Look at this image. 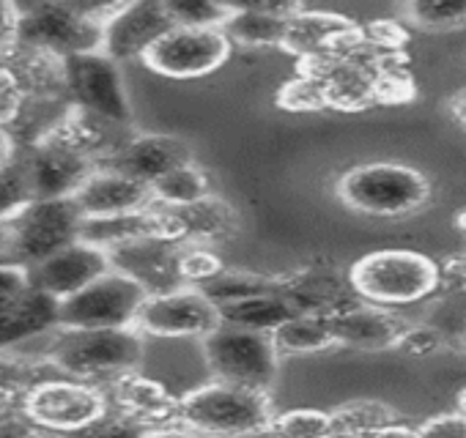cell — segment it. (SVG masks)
<instances>
[{
  "mask_svg": "<svg viewBox=\"0 0 466 438\" xmlns=\"http://www.w3.org/2000/svg\"><path fill=\"white\" fill-rule=\"evenodd\" d=\"M176 228V239L184 244H219L239 231V214L219 194H206L198 203L181 208H162Z\"/></svg>",
  "mask_w": 466,
  "mask_h": 438,
  "instance_id": "obj_24",
  "label": "cell"
},
{
  "mask_svg": "<svg viewBox=\"0 0 466 438\" xmlns=\"http://www.w3.org/2000/svg\"><path fill=\"white\" fill-rule=\"evenodd\" d=\"M110 411L137 422L146 430L154 427H178V397L170 394L154 378H146L140 370L127 373L102 386Z\"/></svg>",
  "mask_w": 466,
  "mask_h": 438,
  "instance_id": "obj_19",
  "label": "cell"
},
{
  "mask_svg": "<svg viewBox=\"0 0 466 438\" xmlns=\"http://www.w3.org/2000/svg\"><path fill=\"white\" fill-rule=\"evenodd\" d=\"M431 313L422 324L436 329L444 340V345L458 343L466 345V296L452 294H436L431 299Z\"/></svg>",
  "mask_w": 466,
  "mask_h": 438,
  "instance_id": "obj_34",
  "label": "cell"
},
{
  "mask_svg": "<svg viewBox=\"0 0 466 438\" xmlns=\"http://www.w3.org/2000/svg\"><path fill=\"white\" fill-rule=\"evenodd\" d=\"M219 326L217 304L200 288H176L148 296L140 307L135 329L151 337H206Z\"/></svg>",
  "mask_w": 466,
  "mask_h": 438,
  "instance_id": "obj_13",
  "label": "cell"
},
{
  "mask_svg": "<svg viewBox=\"0 0 466 438\" xmlns=\"http://www.w3.org/2000/svg\"><path fill=\"white\" fill-rule=\"evenodd\" d=\"M181 253H184V242L154 236V239H140V242L110 250L107 261L113 272L135 280L148 296H157V294L184 288L181 269H178Z\"/></svg>",
  "mask_w": 466,
  "mask_h": 438,
  "instance_id": "obj_15",
  "label": "cell"
},
{
  "mask_svg": "<svg viewBox=\"0 0 466 438\" xmlns=\"http://www.w3.org/2000/svg\"><path fill=\"white\" fill-rule=\"evenodd\" d=\"M206 194H211V181L198 162L181 164L151 184V197L157 208H181L203 200Z\"/></svg>",
  "mask_w": 466,
  "mask_h": 438,
  "instance_id": "obj_29",
  "label": "cell"
},
{
  "mask_svg": "<svg viewBox=\"0 0 466 438\" xmlns=\"http://www.w3.org/2000/svg\"><path fill=\"white\" fill-rule=\"evenodd\" d=\"M278 105L294 113H319L327 110V96L324 85L313 77L297 75L291 83H286L278 94Z\"/></svg>",
  "mask_w": 466,
  "mask_h": 438,
  "instance_id": "obj_38",
  "label": "cell"
},
{
  "mask_svg": "<svg viewBox=\"0 0 466 438\" xmlns=\"http://www.w3.org/2000/svg\"><path fill=\"white\" fill-rule=\"evenodd\" d=\"M230 438H283V435L278 430H272V424H269V427H258V430H250L242 435H230Z\"/></svg>",
  "mask_w": 466,
  "mask_h": 438,
  "instance_id": "obj_49",
  "label": "cell"
},
{
  "mask_svg": "<svg viewBox=\"0 0 466 438\" xmlns=\"http://www.w3.org/2000/svg\"><path fill=\"white\" fill-rule=\"evenodd\" d=\"M176 28H219L228 23L230 4H208V0H167L165 4Z\"/></svg>",
  "mask_w": 466,
  "mask_h": 438,
  "instance_id": "obj_35",
  "label": "cell"
},
{
  "mask_svg": "<svg viewBox=\"0 0 466 438\" xmlns=\"http://www.w3.org/2000/svg\"><path fill=\"white\" fill-rule=\"evenodd\" d=\"M154 236L176 239V228L170 223V216L157 205L143 208V211L116 214V216L83 219V228H80V242L105 253L140 242V239H154Z\"/></svg>",
  "mask_w": 466,
  "mask_h": 438,
  "instance_id": "obj_23",
  "label": "cell"
},
{
  "mask_svg": "<svg viewBox=\"0 0 466 438\" xmlns=\"http://www.w3.org/2000/svg\"><path fill=\"white\" fill-rule=\"evenodd\" d=\"M441 348H444V340H441V334L436 329H431L428 324H409L406 332L398 337L392 351L422 359V356H431V353H436Z\"/></svg>",
  "mask_w": 466,
  "mask_h": 438,
  "instance_id": "obj_41",
  "label": "cell"
},
{
  "mask_svg": "<svg viewBox=\"0 0 466 438\" xmlns=\"http://www.w3.org/2000/svg\"><path fill=\"white\" fill-rule=\"evenodd\" d=\"M25 413L53 438L75 433L110 411L99 386L69 375H56L23 397Z\"/></svg>",
  "mask_w": 466,
  "mask_h": 438,
  "instance_id": "obj_10",
  "label": "cell"
},
{
  "mask_svg": "<svg viewBox=\"0 0 466 438\" xmlns=\"http://www.w3.org/2000/svg\"><path fill=\"white\" fill-rule=\"evenodd\" d=\"M272 430H278L283 438H327L332 433V419L329 411L294 408L286 413H275Z\"/></svg>",
  "mask_w": 466,
  "mask_h": 438,
  "instance_id": "obj_36",
  "label": "cell"
},
{
  "mask_svg": "<svg viewBox=\"0 0 466 438\" xmlns=\"http://www.w3.org/2000/svg\"><path fill=\"white\" fill-rule=\"evenodd\" d=\"M15 20L17 4H0V55L15 45Z\"/></svg>",
  "mask_w": 466,
  "mask_h": 438,
  "instance_id": "obj_46",
  "label": "cell"
},
{
  "mask_svg": "<svg viewBox=\"0 0 466 438\" xmlns=\"http://www.w3.org/2000/svg\"><path fill=\"white\" fill-rule=\"evenodd\" d=\"M72 200L77 203L86 219L116 216V214L143 211L154 205L148 184L107 164H96L91 175L80 184V189L72 194Z\"/></svg>",
  "mask_w": 466,
  "mask_h": 438,
  "instance_id": "obj_20",
  "label": "cell"
},
{
  "mask_svg": "<svg viewBox=\"0 0 466 438\" xmlns=\"http://www.w3.org/2000/svg\"><path fill=\"white\" fill-rule=\"evenodd\" d=\"M340 200L368 216L398 219L420 211L431 200V184L414 167L395 162H370L349 170L338 181Z\"/></svg>",
  "mask_w": 466,
  "mask_h": 438,
  "instance_id": "obj_5",
  "label": "cell"
},
{
  "mask_svg": "<svg viewBox=\"0 0 466 438\" xmlns=\"http://www.w3.org/2000/svg\"><path fill=\"white\" fill-rule=\"evenodd\" d=\"M403 15L425 31H452L466 25V0H414Z\"/></svg>",
  "mask_w": 466,
  "mask_h": 438,
  "instance_id": "obj_33",
  "label": "cell"
},
{
  "mask_svg": "<svg viewBox=\"0 0 466 438\" xmlns=\"http://www.w3.org/2000/svg\"><path fill=\"white\" fill-rule=\"evenodd\" d=\"M275 408L267 392H253L211 381L178 397V427L198 438H230L258 427H269Z\"/></svg>",
  "mask_w": 466,
  "mask_h": 438,
  "instance_id": "obj_3",
  "label": "cell"
},
{
  "mask_svg": "<svg viewBox=\"0 0 466 438\" xmlns=\"http://www.w3.org/2000/svg\"><path fill=\"white\" fill-rule=\"evenodd\" d=\"M58 329V302L28 285L25 269L0 266V351Z\"/></svg>",
  "mask_w": 466,
  "mask_h": 438,
  "instance_id": "obj_12",
  "label": "cell"
},
{
  "mask_svg": "<svg viewBox=\"0 0 466 438\" xmlns=\"http://www.w3.org/2000/svg\"><path fill=\"white\" fill-rule=\"evenodd\" d=\"M217 310H219V324L267 332V334H272L283 321H289L297 313L283 294H261L239 302H228L219 304Z\"/></svg>",
  "mask_w": 466,
  "mask_h": 438,
  "instance_id": "obj_27",
  "label": "cell"
},
{
  "mask_svg": "<svg viewBox=\"0 0 466 438\" xmlns=\"http://www.w3.org/2000/svg\"><path fill=\"white\" fill-rule=\"evenodd\" d=\"M110 272L105 250H96L86 242H75L45 261L25 269L28 285L56 302H64Z\"/></svg>",
  "mask_w": 466,
  "mask_h": 438,
  "instance_id": "obj_17",
  "label": "cell"
},
{
  "mask_svg": "<svg viewBox=\"0 0 466 438\" xmlns=\"http://www.w3.org/2000/svg\"><path fill=\"white\" fill-rule=\"evenodd\" d=\"M329 419H332V430L349 433V435H357V438H368L376 430L398 422L400 416L390 403L365 397V400H349V403L332 408Z\"/></svg>",
  "mask_w": 466,
  "mask_h": 438,
  "instance_id": "obj_31",
  "label": "cell"
},
{
  "mask_svg": "<svg viewBox=\"0 0 466 438\" xmlns=\"http://www.w3.org/2000/svg\"><path fill=\"white\" fill-rule=\"evenodd\" d=\"M0 266H9V255H6V228L0 223Z\"/></svg>",
  "mask_w": 466,
  "mask_h": 438,
  "instance_id": "obj_52",
  "label": "cell"
},
{
  "mask_svg": "<svg viewBox=\"0 0 466 438\" xmlns=\"http://www.w3.org/2000/svg\"><path fill=\"white\" fill-rule=\"evenodd\" d=\"M439 294L466 296V255H455L439 264Z\"/></svg>",
  "mask_w": 466,
  "mask_h": 438,
  "instance_id": "obj_45",
  "label": "cell"
},
{
  "mask_svg": "<svg viewBox=\"0 0 466 438\" xmlns=\"http://www.w3.org/2000/svg\"><path fill=\"white\" fill-rule=\"evenodd\" d=\"M25 99V91L20 85V80L15 77V72L4 64L0 58V132H6L9 124L15 121L20 105Z\"/></svg>",
  "mask_w": 466,
  "mask_h": 438,
  "instance_id": "obj_42",
  "label": "cell"
},
{
  "mask_svg": "<svg viewBox=\"0 0 466 438\" xmlns=\"http://www.w3.org/2000/svg\"><path fill=\"white\" fill-rule=\"evenodd\" d=\"M368 438H420V433H417V427H409V424H403V422L398 419V422H392V424L376 430V433L368 435Z\"/></svg>",
  "mask_w": 466,
  "mask_h": 438,
  "instance_id": "obj_47",
  "label": "cell"
},
{
  "mask_svg": "<svg viewBox=\"0 0 466 438\" xmlns=\"http://www.w3.org/2000/svg\"><path fill=\"white\" fill-rule=\"evenodd\" d=\"M420 438H466V416L461 411L439 413L417 427Z\"/></svg>",
  "mask_w": 466,
  "mask_h": 438,
  "instance_id": "obj_44",
  "label": "cell"
},
{
  "mask_svg": "<svg viewBox=\"0 0 466 438\" xmlns=\"http://www.w3.org/2000/svg\"><path fill=\"white\" fill-rule=\"evenodd\" d=\"M28 203H31V192H28L25 170L15 148V156L0 164V223H9V219Z\"/></svg>",
  "mask_w": 466,
  "mask_h": 438,
  "instance_id": "obj_37",
  "label": "cell"
},
{
  "mask_svg": "<svg viewBox=\"0 0 466 438\" xmlns=\"http://www.w3.org/2000/svg\"><path fill=\"white\" fill-rule=\"evenodd\" d=\"M178 269H181V283H184V285L200 288V285H206L208 280H214V277L225 269V264H222L211 250H206V247L184 244Z\"/></svg>",
  "mask_w": 466,
  "mask_h": 438,
  "instance_id": "obj_39",
  "label": "cell"
},
{
  "mask_svg": "<svg viewBox=\"0 0 466 438\" xmlns=\"http://www.w3.org/2000/svg\"><path fill=\"white\" fill-rule=\"evenodd\" d=\"M102 25L88 15V4H25L17 6L15 45L53 58H75L102 50Z\"/></svg>",
  "mask_w": 466,
  "mask_h": 438,
  "instance_id": "obj_4",
  "label": "cell"
},
{
  "mask_svg": "<svg viewBox=\"0 0 466 438\" xmlns=\"http://www.w3.org/2000/svg\"><path fill=\"white\" fill-rule=\"evenodd\" d=\"M143 433H146V427H140L137 422H132L116 411H107L96 422H91L75 433H66L61 438H143Z\"/></svg>",
  "mask_w": 466,
  "mask_h": 438,
  "instance_id": "obj_40",
  "label": "cell"
},
{
  "mask_svg": "<svg viewBox=\"0 0 466 438\" xmlns=\"http://www.w3.org/2000/svg\"><path fill=\"white\" fill-rule=\"evenodd\" d=\"M354 23L340 17V15H327V12H297L289 20L286 28V39H283V50L294 53L299 61L313 58L327 53V47L335 42V36H340L343 31H349Z\"/></svg>",
  "mask_w": 466,
  "mask_h": 438,
  "instance_id": "obj_26",
  "label": "cell"
},
{
  "mask_svg": "<svg viewBox=\"0 0 466 438\" xmlns=\"http://www.w3.org/2000/svg\"><path fill=\"white\" fill-rule=\"evenodd\" d=\"M327 438H357V435H349V433H338V430H332Z\"/></svg>",
  "mask_w": 466,
  "mask_h": 438,
  "instance_id": "obj_55",
  "label": "cell"
},
{
  "mask_svg": "<svg viewBox=\"0 0 466 438\" xmlns=\"http://www.w3.org/2000/svg\"><path fill=\"white\" fill-rule=\"evenodd\" d=\"M148 294L129 277L107 272L58 302V329H135Z\"/></svg>",
  "mask_w": 466,
  "mask_h": 438,
  "instance_id": "obj_8",
  "label": "cell"
},
{
  "mask_svg": "<svg viewBox=\"0 0 466 438\" xmlns=\"http://www.w3.org/2000/svg\"><path fill=\"white\" fill-rule=\"evenodd\" d=\"M458 411H461V413L466 416V386H463V389L458 392Z\"/></svg>",
  "mask_w": 466,
  "mask_h": 438,
  "instance_id": "obj_54",
  "label": "cell"
},
{
  "mask_svg": "<svg viewBox=\"0 0 466 438\" xmlns=\"http://www.w3.org/2000/svg\"><path fill=\"white\" fill-rule=\"evenodd\" d=\"M143 334L137 329H56L45 356L69 378L105 386L143 364Z\"/></svg>",
  "mask_w": 466,
  "mask_h": 438,
  "instance_id": "obj_1",
  "label": "cell"
},
{
  "mask_svg": "<svg viewBox=\"0 0 466 438\" xmlns=\"http://www.w3.org/2000/svg\"><path fill=\"white\" fill-rule=\"evenodd\" d=\"M17 156L25 170L31 200L72 197L80 189V184L91 175V170L96 167L91 159H86L83 154L72 151L69 145H64L53 137H47L36 145H28V148H17Z\"/></svg>",
  "mask_w": 466,
  "mask_h": 438,
  "instance_id": "obj_14",
  "label": "cell"
},
{
  "mask_svg": "<svg viewBox=\"0 0 466 438\" xmlns=\"http://www.w3.org/2000/svg\"><path fill=\"white\" fill-rule=\"evenodd\" d=\"M189 162H195V154L184 137L167 132H132L121 143V148L102 164L116 167L151 186L165 173Z\"/></svg>",
  "mask_w": 466,
  "mask_h": 438,
  "instance_id": "obj_18",
  "label": "cell"
},
{
  "mask_svg": "<svg viewBox=\"0 0 466 438\" xmlns=\"http://www.w3.org/2000/svg\"><path fill=\"white\" fill-rule=\"evenodd\" d=\"M200 343L214 381L267 394L275 386L280 356L275 351L272 334L219 324Z\"/></svg>",
  "mask_w": 466,
  "mask_h": 438,
  "instance_id": "obj_7",
  "label": "cell"
},
{
  "mask_svg": "<svg viewBox=\"0 0 466 438\" xmlns=\"http://www.w3.org/2000/svg\"><path fill=\"white\" fill-rule=\"evenodd\" d=\"M173 28V20L162 0H137L124 4L118 15L102 31V55L116 64L143 61V55Z\"/></svg>",
  "mask_w": 466,
  "mask_h": 438,
  "instance_id": "obj_16",
  "label": "cell"
},
{
  "mask_svg": "<svg viewBox=\"0 0 466 438\" xmlns=\"http://www.w3.org/2000/svg\"><path fill=\"white\" fill-rule=\"evenodd\" d=\"M283 296L291 302L297 313L324 318L357 302L349 274H343L332 264H308L291 274H283Z\"/></svg>",
  "mask_w": 466,
  "mask_h": 438,
  "instance_id": "obj_21",
  "label": "cell"
},
{
  "mask_svg": "<svg viewBox=\"0 0 466 438\" xmlns=\"http://www.w3.org/2000/svg\"><path fill=\"white\" fill-rule=\"evenodd\" d=\"M12 156H15V145H12V140L4 132H0V164L9 162Z\"/></svg>",
  "mask_w": 466,
  "mask_h": 438,
  "instance_id": "obj_51",
  "label": "cell"
},
{
  "mask_svg": "<svg viewBox=\"0 0 466 438\" xmlns=\"http://www.w3.org/2000/svg\"><path fill=\"white\" fill-rule=\"evenodd\" d=\"M302 12V6L289 4H248L233 6L228 23L222 25V34L228 36L230 47H283L289 20Z\"/></svg>",
  "mask_w": 466,
  "mask_h": 438,
  "instance_id": "obj_25",
  "label": "cell"
},
{
  "mask_svg": "<svg viewBox=\"0 0 466 438\" xmlns=\"http://www.w3.org/2000/svg\"><path fill=\"white\" fill-rule=\"evenodd\" d=\"M20 403H23V397L12 394V392H6V389H0V413L9 411V408H15V405H20Z\"/></svg>",
  "mask_w": 466,
  "mask_h": 438,
  "instance_id": "obj_50",
  "label": "cell"
},
{
  "mask_svg": "<svg viewBox=\"0 0 466 438\" xmlns=\"http://www.w3.org/2000/svg\"><path fill=\"white\" fill-rule=\"evenodd\" d=\"M64 375L47 356H31L17 348L0 351V389H6L17 397H25L39 383Z\"/></svg>",
  "mask_w": 466,
  "mask_h": 438,
  "instance_id": "obj_30",
  "label": "cell"
},
{
  "mask_svg": "<svg viewBox=\"0 0 466 438\" xmlns=\"http://www.w3.org/2000/svg\"><path fill=\"white\" fill-rule=\"evenodd\" d=\"M272 343L278 356H302V353L338 348L329 332V321L324 315H310V313H294L289 321H283L272 332Z\"/></svg>",
  "mask_w": 466,
  "mask_h": 438,
  "instance_id": "obj_28",
  "label": "cell"
},
{
  "mask_svg": "<svg viewBox=\"0 0 466 438\" xmlns=\"http://www.w3.org/2000/svg\"><path fill=\"white\" fill-rule=\"evenodd\" d=\"M0 438H53V435H47V433L25 413V408H23V403H20V405H15V408H9V411L0 413Z\"/></svg>",
  "mask_w": 466,
  "mask_h": 438,
  "instance_id": "obj_43",
  "label": "cell"
},
{
  "mask_svg": "<svg viewBox=\"0 0 466 438\" xmlns=\"http://www.w3.org/2000/svg\"><path fill=\"white\" fill-rule=\"evenodd\" d=\"M230 58V42L219 28H170L143 64L170 80H195L217 72Z\"/></svg>",
  "mask_w": 466,
  "mask_h": 438,
  "instance_id": "obj_11",
  "label": "cell"
},
{
  "mask_svg": "<svg viewBox=\"0 0 466 438\" xmlns=\"http://www.w3.org/2000/svg\"><path fill=\"white\" fill-rule=\"evenodd\" d=\"M64 85L69 107L132 129V105L121 80V69L102 53H86L64 61Z\"/></svg>",
  "mask_w": 466,
  "mask_h": 438,
  "instance_id": "obj_9",
  "label": "cell"
},
{
  "mask_svg": "<svg viewBox=\"0 0 466 438\" xmlns=\"http://www.w3.org/2000/svg\"><path fill=\"white\" fill-rule=\"evenodd\" d=\"M329 332L338 348L354 351H387L395 348L398 337L406 332L409 321L400 318L395 310L376 307L368 302H354L340 313L329 315Z\"/></svg>",
  "mask_w": 466,
  "mask_h": 438,
  "instance_id": "obj_22",
  "label": "cell"
},
{
  "mask_svg": "<svg viewBox=\"0 0 466 438\" xmlns=\"http://www.w3.org/2000/svg\"><path fill=\"white\" fill-rule=\"evenodd\" d=\"M83 219L86 216L72 197L31 200L9 223H4L9 266L28 269L47 255L80 242Z\"/></svg>",
  "mask_w": 466,
  "mask_h": 438,
  "instance_id": "obj_6",
  "label": "cell"
},
{
  "mask_svg": "<svg viewBox=\"0 0 466 438\" xmlns=\"http://www.w3.org/2000/svg\"><path fill=\"white\" fill-rule=\"evenodd\" d=\"M351 291L376 307H409L439 294V264L414 250H376L349 269Z\"/></svg>",
  "mask_w": 466,
  "mask_h": 438,
  "instance_id": "obj_2",
  "label": "cell"
},
{
  "mask_svg": "<svg viewBox=\"0 0 466 438\" xmlns=\"http://www.w3.org/2000/svg\"><path fill=\"white\" fill-rule=\"evenodd\" d=\"M455 115L466 124V94H461V96L455 99Z\"/></svg>",
  "mask_w": 466,
  "mask_h": 438,
  "instance_id": "obj_53",
  "label": "cell"
},
{
  "mask_svg": "<svg viewBox=\"0 0 466 438\" xmlns=\"http://www.w3.org/2000/svg\"><path fill=\"white\" fill-rule=\"evenodd\" d=\"M143 438H198V435L184 427H154V430H146Z\"/></svg>",
  "mask_w": 466,
  "mask_h": 438,
  "instance_id": "obj_48",
  "label": "cell"
},
{
  "mask_svg": "<svg viewBox=\"0 0 466 438\" xmlns=\"http://www.w3.org/2000/svg\"><path fill=\"white\" fill-rule=\"evenodd\" d=\"M200 291L219 307L228 302H239V299H250V296H261V294H283V277L222 269L214 280L200 285Z\"/></svg>",
  "mask_w": 466,
  "mask_h": 438,
  "instance_id": "obj_32",
  "label": "cell"
}]
</instances>
